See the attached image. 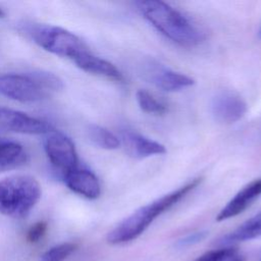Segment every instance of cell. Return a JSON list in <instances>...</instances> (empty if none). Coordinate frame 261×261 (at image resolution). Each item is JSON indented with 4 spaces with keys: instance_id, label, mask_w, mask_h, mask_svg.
Here are the masks:
<instances>
[{
    "instance_id": "cell-6",
    "label": "cell",
    "mask_w": 261,
    "mask_h": 261,
    "mask_svg": "<svg viewBox=\"0 0 261 261\" xmlns=\"http://www.w3.org/2000/svg\"><path fill=\"white\" fill-rule=\"evenodd\" d=\"M0 94L19 102H37L48 95L28 72L0 75Z\"/></svg>"
},
{
    "instance_id": "cell-16",
    "label": "cell",
    "mask_w": 261,
    "mask_h": 261,
    "mask_svg": "<svg viewBox=\"0 0 261 261\" xmlns=\"http://www.w3.org/2000/svg\"><path fill=\"white\" fill-rule=\"evenodd\" d=\"M90 140L100 148L106 150L117 149L120 145L119 139L111 132L97 124H90L87 128Z\"/></svg>"
},
{
    "instance_id": "cell-4",
    "label": "cell",
    "mask_w": 261,
    "mask_h": 261,
    "mask_svg": "<svg viewBox=\"0 0 261 261\" xmlns=\"http://www.w3.org/2000/svg\"><path fill=\"white\" fill-rule=\"evenodd\" d=\"M28 34L41 48L61 57L73 60L88 48L73 33L60 27L32 23L27 28Z\"/></svg>"
},
{
    "instance_id": "cell-3",
    "label": "cell",
    "mask_w": 261,
    "mask_h": 261,
    "mask_svg": "<svg viewBox=\"0 0 261 261\" xmlns=\"http://www.w3.org/2000/svg\"><path fill=\"white\" fill-rule=\"evenodd\" d=\"M41 197L40 184L32 176L17 175L0 180V214L25 217Z\"/></svg>"
},
{
    "instance_id": "cell-23",
    "label": "cell",
    "mask_w": 261,
    "mask_h": 261,
    "mask_svg": "<svg viewBox=\"0 0 261 261\" xmlns=\"http://www.w3.org/2000/svg\"><path fill=\"white\" fill-rule=\"evenodd\" d=\"M3 15H4V12H3V11H2V9L0 8V17H2Z\"/></svg>"
},
{
    "instance_id": "cell-18",
    "label": "cell",
    "mask_w": 261,
    "mask_h": 261,
    "mask_svg": "<svg viewBox=\"0 0 261 261\" xmlns=\"http://www.w3.org/2000/svg\"><path fill=\"white\" fill-rule=\"evenodd\" d=\"M136 98L139 107L146 113L163 114L167 110V107L164 103L157 100L152 94H150L146 90H139L136 94Z\"/></svg>"
},
{
    "instance_id": "cell-26",
    "label": "cell",
    "mask_w": 261,
    "mask_h": 261,
    "mask_svg": "<svg viewBox=\"0 0 261 261\" xmlns=\"http://www.w3.org/2000/svg\"><path fill=\"white\" fill-rule=\"evenodd\" d=\"M260 261H261V260H260Z\"/></svg>"
},
{
    "instance_id": "cell-11",
    "label": "cell",
    "mask_w": 261,
    "mask_h": 261,
    "mask_svg": "<svg viewBox=\"0 0 261 261\" xmlns=\"http://www.w3.org/2000/svg\"><path fill=\"white\" fill-rule=\"evenodd\" d=\"M261 195V178L255 179L241 189L216 216L217 221L226 220L245 211Z\"/></svg>"
},
{
    "instance_id": "cell-8",
    "label": "cell",
    "mask_w": 261,
    "mask_h": 261,
    "mask_svg": "<svg viewBox=\"0 0 261 261\" xmlns=\"http://www.w3.org/2000/svg\"><path fill=\"white\" fill-rule=\"evenodd\" d=\"M210 108L216 121L228 124L241 119L247 112L248 106L238 93L223 90L213 96Z\"/></svg>"
},
{
    "instance_id": "cell-5",
    "label": "cell",
    "mask_w": 261,
    "mask_h": 261,
    "mask_svg": "<svg viewBox=\"0 0 261 261\" xmlns=\"http://www.w3.org/2000/svg\"><path fill=\"white\" fill-rule=\"evenodd\" d=\"M44 149L50 163L63 175L77 167L74 144L63 133L55 129L48 133L44 140Z\"/></svg>"
},
{
    "instance_id": "cell-15",
    "label": "cell",
    "mask_w": 261,
    "mask_h": 261,
    "mask_svg": "<svg viewBox=\"0 0 261 261\" xmlns=\"http://www.w3.org/2000/svg\"><path fill=\"white\" fill-rule=\"evenodd\" d=\"M28 161V154L23 147L13 142L0 144V172L15 169Z\"/></svg>"
},
{
    "instance_id": "cell-1",
    "label": "cell",
    "mask_w": 261,
    "mask_h": 261,
    "mask_svg": "<svg viewBox=\"0 0 261 261\" xmlns=\"http://www.w3.org/2000/svg\"><path fill=\"white\" fill-rule=\"evenodd\" d=\"M201 181V177L194 178L177 190L137 209L108 233V243L112 245H121L136 240L159 215L179 202L191 191L195 190Z\"/></svg>"
},
{
    "instance_id": "cell-22",
    "label": "cell",
    "mask_w": 261,
    "mask_h": 261,
    "mask_svg": "<svg viewBox=\"0 0 261 261\" xmlns=\"http://www.w3.org/2000/svg\"><path fill=\"white\" fill-rule=\"evenodd\" d=\"M206 234H207V232L203 231V230L190 233V234L184 237L182 239H180L178 241V246L179 247H187V246H191V245H194L196 243H199L206 237Z\"/></svg>"
},
{
    "instance_id": "cell-2",
    "label": "cell",
    "mask_w": 261,
    "mask_h": 261,
    "mask_svg": "<svg viewBox=\"0 0 261 261\" xmlns=\"http://www.w3.org/2000/svg\"><path fill=\"white\" fill-rule=\"evenodd\" d=\"M144 17L163 36L172 42L193 47L205 39L204 33L181 12L160 0H142L136 3Z\"/></svg>"
},
{
    "instance_id": "cell-10",
    "label": "cell",
    "mask_w": 261,
    "mask_h": 261,
    "mask_svg": "<svg viewBox=\"0 0 261 261\" xmlns=\"http://www.w3.org/2000/svg\"><path fill=\"white\" fill-rule=\"evenodd\" d=\"M119 141L124 146L126 153L135 158L161 155L166 152V149L162 144L150 140L129 128H122L120 130Z\"/></svg>"
},
{
    "instance_id": "cell-25",
    "label": "cell",
    "mask_w": 261,
    "mask_h": 261,
    "mask_svg": "<svg viewBox=\"0 0 261 261\" xmlns=\"http://www.w3.org/2000/svg\"><path fill=\"white\" fill-rule=\"evenodd\" d=\"M1 143H2V141H0V144H1Z\"/></svg>"
},
{
    "instance_id": "cell-24",
    "label": "cell",
    "mask_w": 261,
    "mask_h": 261,
    "mask_svg": "<svg viewBox=\"0 0 261 261\" xmlns=\"http://www.w3.org/2000/svg\"><path fill=\"white\" fill-rule=\"evenodd\" d=\"M259 37L261 38V29H260V31H259Z\"/></svg>"
},
{
    "instance_id": "cell-19",
    "label": "cell",
    "mask_w": 261,
    "mask_h": 261,
    "mask_svg": "<svg viewBox=\"0 0 261 261\" xmlns=\"http://www.w3.org/2000/svg\"><path fill=\"white\" fill-rule=\"evenodd\" d=\"M28 73L47 93H49L51 91H59L63 88L62 81L54 73L44 71V70H33Z\"/></svg>"
},
{
    "instance_id": "cell-12",
    "label": "cell",
    "mask_w": 261,
    "mask_h": 261,
    "mask_svg": "<svg viewBox=\"0 0 261 261\" xmlns=\"http://www.w3.org/2000/svg\"><path fill=\"white\" fill-rule=\"evenodd\" d=\"M64 181L72 192L87 199L92 200L100 196V182L97 176L88 169L76 167L64 174Z\"/></svg>"
},
{
    "instance_id": "cell-17",
    "label": "cell",
    "mask_w": 261,
    "mask_h": 261,
    "mask_svg": "<svg viewBox=\"0 0 261 261\" xmlns=\"http://www.w3.org/2000/svg\"><path fill=\"white\" fill-rule=\"evenodd\" d=\"M195 261H245L242 253L232 247L208 251L198 257Z\"/></svg>"
},
{
    "instance_id": "cell-21",
    "label": "cell",
    "mask_w": 261,
    "mask_h": 261,
    "mask_svg": "<svg viewBox=\"0 0 261 261\" xmlns=\"http://www.w3.org/2000/svg\"><path fill=\"white\" fill-rule=\"evenodd\" d=\"M48 228V225L45 221H39L36 222L34 225H32L27 233V239L30 243H37L39 242L43 236L46 233Z\"/></svg>"
},
{
    "instance_id": "cell-7",
    "label": "cell",
    "mask_w": 261,
    "mask_h": 261,
    "mask_svg": "<svg viewBox=\"0 0 261 261\" xmlns=\"http://www.w3.org/2000/svg\"><path fill=\"white\" fill-rule=\"evenodd\" d=\"M0 129L28 135H47L53 125L23 112L0 107Z\"/></svg>"
},
{
    "instance_id": "cell-13",
    "label": "cell",
    "mask_w": 261,
    "mask_h": 261,
    "mask_svg": "<svg viewBox=\"0 0 261 261\" xmlns=\"http://www.w3.org/2000/svg\"><path fill=\"white\" fill-rule=\"evenodd\" d=\"M73 62L83 70L106 77L108 80L123 83L124 77L120 70L111 62L93 55L89 50L83 52L73 59Z\"/></svg>"
},
{
    "instance_id": "cell-14",
    "label": "cell",
    "mask_w": 261,
    "mask_h": 261,
    "mask_svg": "<svg viewBox=\"0 0 261 261\" xmlns=\"http://www.w3.org/2000/svg\"><path fill=\"white\" fill-rule=\"evenodd\" d=\"M261 237V212L249 218L233 231L220 240V244L229 246L239 242L254 240Z\"/></svg>"
},
{
    "instance_id": "cell-20",
    "label": "cell",
    "mask_w": 261,
    "mask_h": 261,
    "mask_svg": "<svg viewBox=\"0 0 261 261\" xmlns=\"http://www.w3.org/2000/svg\"><path fill=\"white\" fill-rule=\"evenodd\" d=\"M77 248L75 243L66 242L56 245L47 250L39 261H65Z\"/></svg>"
},
{
    "instance_id": "cell-9",
    "label": "cell",
    "mask_w": 261,
    "mask_h": 261,
    "mask_svg": "<svg viewBox=\"0 0 261 261\" xmlns=\"http://www.w3.org/2000/svg\"><path fill=\"white\" fill-rule=\"evenodd\" d=\"M142 74L145 80L166 92L179 91L195 84L192 77L153 62H147L143 65Z\"/></svg>"
}]
</instances>
